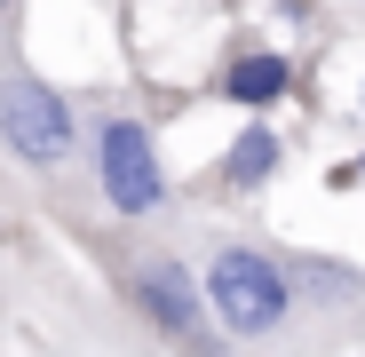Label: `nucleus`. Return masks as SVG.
<instances>
[{"mask_svg":"<svg viewBox=\"0 0 365 357\" xmlns=\"http://www.w3.org/2000/svg\"><path fill=\"white\" fill-rule=\"evenodd\" d=\"M135 302H143V318L182 349V357H222V326H215V310H207V286L182 270V262H167V254H151V262H135Z\"/></svg>","mask_w":365,"mask_h":357,"instance_id":"nucleus-3","label":"nucleus"},{"mask_svg":"<svg viewBox=\"0 0 365 357\" xmlns=\"http://www.w3.org/2000/svg\"><path fill=\"white\" fill-rule=\"evenodd\" d=\"M286 88H294V64H286L278 48H247V56H230V64H222V95H230V103H247V111L278 103Z\"/></svg>","mask_w":365,"mask_h":357,"instance_id":"nucleus-5","label":"nucleus"},{"mask_svg":"<svg viewBox=\"0 0 365 357\" xmlns=\"http://www.w3.org/2000/svg\"><path fill=\"white\" fill-rule=\"evenodd\" d=\"M270 175H278V135L270 128H247V135L230 143V159H222V183L230 191H262Z\"/></svg>","mask_w":365,"mask_h":357,"instance_id":"nucleus-6","label":"nucleus"},{"mask_svg":"<svg viewBox=\"0 0 365 357\" xmlns=\"http://www.w3.org/2000/svg\"><path fill=\"white\" fill-rule=\"evenodd\" d=\"M199 286H207L215 326L238 333V341H270V333L294 318V278H286V262H270L262 247H215V262L199 270Z\"/></svg>","mask_w":365,"mask_h":357,"instance_id":"nucleus-1","label":"nucleus"},{"mask_svg":"<svg viewBox=\"0 0 365 357\" xmlns=\"http://www.w3.org/2000/svg\"><path fill=\"white\" fill-rule=\"evenodd\" d=\"M96 183L111 199V214H151L167 199V167H159V143L143 119H103L96 135Z\"/></svg>","mask_w":365,"mask_h":357,"instance_id":"nucleus-4","label":"nucleus"},{"mask_svg":"<svg viewBox=\"0 0 365 357\" xmlns=\"http://www.w3.org/2000/svg\"><path fill=\"white\" fill-rule=\"evenodd\" d=\"M0 9H9V0H0Z\"/></svg>","mask_w":365,"mask_h":357,"instance_id":"nucleus-8","label":"nucleus"},{"mask_svg":"<svg viewBox=\"0 0 365 357\" xmlns=\"http://www.w3.org/2000/svg\"><path fill=\"white\" fill-rule=\"evenodd\" d=\"M334 183H365V151H357V159H349V167L334 175Z\"/></svg>","mask_w":365,"mask_h":357,"instance_id":"nucleus-7","label":"nucleus"},{"mask_svg":"<svg viewBox=\"0 0 365 357\" xmlns=\"http://www.w3.org/2000/svg\"><path fill=\"white\" fill-rule=\"evenodd\" d=\"M0 143H9L24 167H64L80 151V119H72V103L56 95L48 80L9 72L0 80Z\"/></svg>","mask_w":365,"mask_h":357,"instance_id":"nucleus-2","label":"nucleus"}]
</instances>
